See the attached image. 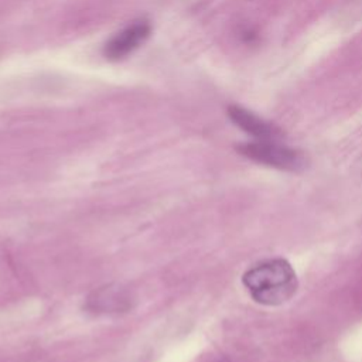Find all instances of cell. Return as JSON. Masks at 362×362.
Returning a JSON list of instances; mask_svg holds the SVG:
<instances>
[{"label":"cell","mask_w":362,"mask_h":362,"mask_svg":"<svg viewBox=\"0 0 362 362\" xmlns=\"http://www.w3.org/2000/svg\"><path fill=\"white\" fill-rule=\"evenodd\" d=\"M243 284L255 301L264 305H279L290 300L297 291V276L291 264L284 259H273L249 269Z\"/></svg>","instance_id":"obj_1"},{"label":"cell","mask_w":362,"mask_h":362,"mask_svg":"<svg viewBox=\"0 0 362 362\" xmlns=\"http://www.w3.org/2000/svg\"><path fill=\"white\" fill-rule=\"evenodd\" d=\"M236 150L253 161L284 171H301L307 165V158L300 150L283 146L276 140L249 141L239 144Z\"/></svg>","instance_id":"obj_2"},{"label":"cell","mask_w":362,"mask_h":362,"mask_svg":"<svg viewBox=\"0 0 362 362\" xmlns=\"http://www.w3.org/2000/svg\"><path fill=\"white\" fill-rule=\"evenodd\" d=\"M151 34V24L146 18L129 23L115 33L103 45V55L109 61H119L133 54Z\"/></svg>","instance_id":"obj_3"},{"label":"cell","mask_w":362,"mask_h":362,"mask_svg":"<svg viewBox=\"0 0 362 362\" xmlns=\"http://www.w3.org/2000/svg\"><path fill=\"white\" fill-rule=\"evenodd\" d=\"M228 116L239 129L253 136L256 140H277L283 134L276 124L262 119L242 106L230 105L228 107Z\"/></svg>","instance_id":"obj_4"}]
</instances>
